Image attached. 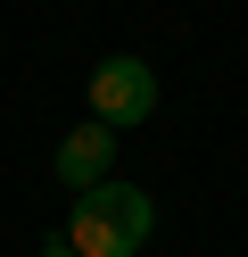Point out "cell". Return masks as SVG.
Returning a JSON list of instances; mask_svg holds the SVG:
<instances>
[{"mask_svg": "<svg viewBox=\"0 0 248 257\" xmlns=\"http://www.w3.org/2000/svg\"><path fill=\"white\" fill-rule=\"evenodd\" d=\"M149 224H157V207H149V191L132 183H91L75 199V216H66V249L75 257H132L149 240Z\"/></svg>", "mask_w": 248, "mask_h": 257, "instance_id": "cell-1", "label": "cell"}, {"mask_svg": "<svg viewBox=\"0 0 248 257\" xmlns=\"http://www.w3.org/2000/svg\"><path fill=\"white\" fill-rule=\"evenodd\" d=\"M91 116L116 124V133H132V124L157 116V75H149V58H132V50L99 58L91 67Z\"/></svg>", "mask_w": 248, "mask_h": 257, "instance_id": "cell-2", "label": "cell"}, {"mask_svg": "<svg viewBox=\"0 0 248 257\" xmlns=\"http://www.w3.org/2000/svg\"><path fill=\"white\" fill-rule=\"evenodd\" d=\"M108 166H116V124H75V133L58 141V183L66 191H91V183H108Z\"/></svg>", "mask_w": 248, "mask_h": 257, "instance_id": "cell-3", "label": "cell"}, {"mask_svg": "<svg viewBox=\"0 0 248 257\" xmlns=\"http://www.w3.org/2000/svg\"><path fill=\"white\" fill-rule=\"evenodd\" d=\"M42 257H75V249H66V240H42Z\"/></svg>", "mask_w": 248, "mask_h": 257, "instance_id": "cell-4", "label": "cell"}]
</instances>
